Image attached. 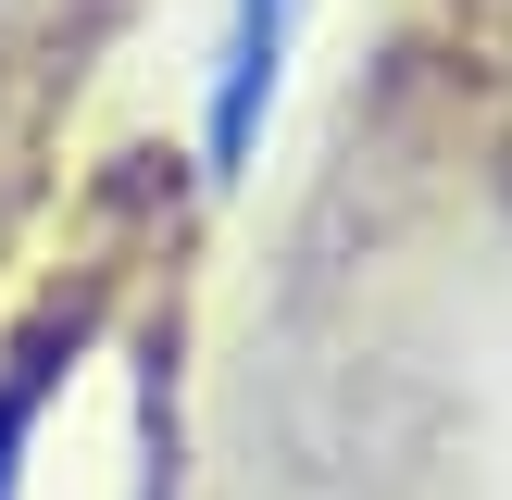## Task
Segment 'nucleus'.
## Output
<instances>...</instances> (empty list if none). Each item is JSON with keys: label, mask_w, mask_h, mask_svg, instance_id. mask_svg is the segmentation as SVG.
Masks as SVG:
<instances>
[{"label": "nucleus", "mask_w": 512, "mask_h": 500, "mask_svg": "<svg viewBox=\"0 0 512 500\" xmlns=\"http://www.w3.org/2000/svg\"><path fill=\"white\" fill-rule=\"evenodd\" d=\"M288 38H300V0H225V38H213V113H200L213 188H238L250 150H263L275 88H288Z\"/></svg>", "instance_id": "1"}, {"label": "nucleus", "mask_w": 512, "mask_h": 500, "mask_svg": "<svg viewBox=\"0 0 512 500\" xmlns=\"http://www.w3.org/2000/svg\"><path fill=\"white\" fill-rule=\"evenodd\" d=\"M38 388H50V363L0 375V500H25V425H38Z\"/></svg>", "instance_id": "2"}]
</instances>
